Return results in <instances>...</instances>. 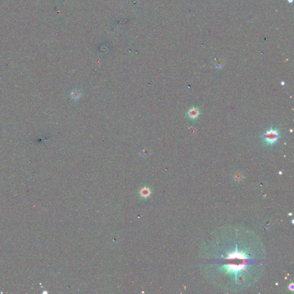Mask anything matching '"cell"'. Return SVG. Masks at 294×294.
Segmentation results:
<instances>
[{
  "instance_id": "1",
  "label": "cell",
  "mask_w": 294,
  "mask_h": 294,
  "mask_svg": "<svg viewBox=\"0 0 294 294\" xmlns=\"http://www.w3.org/2000/svg\"><path fill=\"white\" fill-rule=\"evenodd\" d=\"M280 137L279 131L276 128H271L263 135V141L267 146H272L276 144Z\"/></svg>"
},
{
  "instance_id": "2",
  "label": "cell",
  "mask_w": 294,
  "mask_h": 294,
  "mask_svg": "<svg viewBox=\"0 0 294 294\" xmlns=\"http://www.w3.org/2000/svg\"><path fill=\"white\" fill-rule=\"evenodd\" d=\"M201 115V110L198 108H191L186 113L187 117L191 120H196Z\"/></svg>"
}]
</instances>
